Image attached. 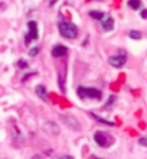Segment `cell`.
<instances>
[{
  "label": "cell",
  "mask_w": 147,
  "mask_h": 159,
  "mask_svg": "<svg viewBox=\"0 0 147 159\" xmlns=\"http://www.w3.org/2000/svg\"><path fill=\"white\" fill-rule=\"evenodd\" d=\"M39 38V30H38V23L35 20H30L28 23V34L25 36V42L26 43H30L32 41Z\"/></svg>",
  "instance_id": "obj_4"
},
{
  "label": "cell",
  "mask_w": 147,
  "mask_h": 159,
  "mask_svg": "<svg viewBox=\"0 0 147 159\" xmlns=\"http://www.w3.org/2000/svg\"><path fill=\"white\" fill-rule=\"evenodd\" d=\"M130 38L131 39H141V34L140 32H137V30H130Z\"/></svg>",
  "instance_id": "obj_16"
},
{
  "label": "cell",
  "mask_w": 147,
  "mask_h": 159,
  "mask_svg": "<svg viewBox=\"0 0 147 159\" xmlns=\"http://www.w3.org/2000/svg\"><path fill=\"white\" fill-rule=\"evenodd\" d=\"M17 67L19 68H28V62L23 61V59H19V61H17Z\"/></svg>",
  "instance_id": "obj_18"
},
{
  "label": "cell",
  "mask_w": 147,
  "mask_h": 159,
  "mask_svg": "<svg viewBox=\"0 0 147 159\" xmlns=\"http://www.w3.org/2000/svg\"><path fill=\"white\" fill-rule=\"evenodd\" d=\"M114 103H115V97H114V96H110L108 101H107V103H105V106H104V110H111V107H113Z\"/></svg>",
  "instance_id": "obj_15"
},
{
  "label": "cell",
  "mask_w": 147,
  "mask_h": 159,
  "mask_svg": "<svg viewBox=\"0 0 147 159\" xmlns=\"http://www.w3.org/2000/svg\"><path fill=\"white\" fill-rule=\"evenodd\" d=\"M78 96L81 98H91V100H101L102 93L98 88L91 87H78Z\"/></svg>",
  "instance_id": "obj_2"
},
{
  "label": "cell",
  "mask_w": 147,
  "mask_h": 159,
  "mask_svg": "<svg viewBox=\"0 0 147 159\" xmlns=\"http://www.w3.org/2000/svg\"><path fill=\"white\" fill-rule=\"evenodd\" d=\"M94 140H95V143L101 148H108L110 145L113 143V138H111L110 134L104 133V132H95Z\"/></svg>",
  "instance_id": "obj_5"
},
{
  "label": "cell",
  "mask_w": 147,
  "mask_h": 159,
  "mask_svg": "<svg viewBox=\"0 0 147 159\" xmlns=\"http://www.w3.org/2000/svg\"><path fill=\"white\" fill-rule=\"evenodd\" d=\"M89 116L94 119L95 121H98V123H101V125H105V126H115V123L114 121H110V120H105V119H102V117H100L98 114H95V113H89Z\"/></svg>",
  "instance_id": "obj_10"
},
{
  "label": "cell",
  "mask_w": 147,
  "mask_h": 159,
  "mask_svg": "<svg viewBox=\"0 0 147 159\" xmlns=\"http://www.w3.org/2000/svg\"><path fill=\"white\" fill-rule=\"evenodd\" d=\"M59 159H74L72 156H69V155H63V156H61Z\"/></svg>",
  "instance_id": "obj_22"
},
{
  "label": "cell",
  "mask_w": 147,
  "mask_h": 159,
  "mask_svg": "<svg viewBox=\"0 0 147 159\" xmlns=\"http://www.w3.org/2000/svg\"><path fill=\"white\" fill-rule=\"evenodd\" d=\"M52 57H55V58H61V57H65V55L68 54V48L65 45H55L54 48H52Z\"/></svg>",
  "instance_id": "obj_8"
},
{
  "label": "cell",
  "mask_w": 147,
  "mask_h": 159,
  "mask_svg": "<svg viewBox=\"0 0 147 159\" xmlns=\"http://www.w3.org/2000/svg\"><path fill=\"white\" fill-rule=\"evenodd\" d=\"M45 130H46V132H49V133H52V134H56L59 132L58 129H56V125H55V123H46V125H45Z\"/></svg>",
  "instance_id": "obj_11"
},
{
  "label": "cell",
  "mask_w": 147,
  "mask_h": 159,
  "mask_svg": "<svg viewBox=\"0 0 147 159\" xmlns=\"http://www.w3.org/2000/svg\"><path fill=\"white\" fill-rule=\"evenodd\" d=\"M127 3H128V6H130L133 10H139V9L141 7V0H128Z\"/></svg>",
  "instance_id": "obj_13"
},
{
  "label": "cell",
  "mask_w": 147,
  "mask_h": 159,
  "mask_svg": "<svg viewBox=\"0 0 147 159\" xmlns=\"http://www.w3.org/2000/svg\"><path fill=\"white\" fill-rule=\"evenodd\" d=\"M23 142H25V139H23V136H22V134H19V133L13 134V143H15L16 146H20Z\"/></svg>",
  "instance_id": "obj_14"
},
{
  "label": "cell",
  "mask_w": 147,
  "mask_h": 159,
  "mask_svg": "<svg viewBox=\"0 0 147 159\" xmlns=\"http://www.w3.org/2000/svg\"><path fill=\"white\" fill-rule=\"evenodd\" d=\"M139 145H141V146H146V148H147V138H140V139H139Z\"/></svg>",
  "instance_id": "obj_20"
},
{
  "label": "cell",
  "mask_w": 147,
  "mask_h": 159,
  "mask_svg": "<svg viewBox=\"0 0 147 159\" xmlns=\"http://www.w3.org/2000/svg\"><path fill=\"white\" fill-rule=\"evenodd\" d=\"M61 120L65 123V126H68V127H69V129H72V130H80L81 129L80 121L76 120V117H74V116L62 114V116H61Z\"/></svg>",
  "instance_id": "obj_6"
},
{
  "label": "cell",
  "mask_w": 147,
  "mask_h": 159,
  "mask_svg": "<svg viewBox=\"0 0 147 159\" xmlns=\"http://www.w3.org/2000/svg\"><path fill=\"white\" fill-rule=\"evenodd\" d=\"M38 54H39V46H33V48L29 51V55H30V57H36Z\"/></svg>",
  "instance_id": "obj_17"
},
{
  "label": "cell",
  "mask_w": 147,
  "mask_h": 159,
  "mask_svg": "<svg viewBox=\"0 0 147 159\" xmlns=\"http://www.w3.org/2000/svg\"><path fill=\"white\" fill-rule=\"evenodd\" d=\"M89 16L93 17V19L101 20V19L105 16V13H104V12H100V10H91V12H89Z\"/></svg>",
  "instance_id": "obj_12"
},
{
  "label": "cell",
  "mask_w": 147,
  "mask_h": 159,
  "mask_svg": "<svg viewBox=\"0 0 147 159\" xmlns=\"http://www.w3.org/2000/svg\"><path fill=\"white\" fill-rule=\"evenodd\" d=\"M94 159H101V158H97V156H95V158H94Z\"/></svg>",
  "instance_id": "obj_24"
},
{
  "label": "cell",
  "mask_w": 147,
  "mask_h": 159,
  "mask_svg": "<svg viewBox=\"0 0 147 159\" xmlns=\"http://www.w3.org/2000/svg\"><path fill=\"white\" fill-rule=\"evenodd\" d=\"M35 94L41 98V100H43V101H48L49 100V97H48V91H46V88H45V85H36L35 87Z\"/></svg>",
  "instance_id": "obj_9"
},
{
  "label": "cell",
  "mask_w": 147,
  "mask_h": 159,
  "mask_svg": "<svg viewBox=\"0 0 147 159\" xmlns=\"http://www.w3.org/2000/svg\"><path fill=\"white\" fill-rule=\"evenodd\" d=\"M141 17L143 19H147V10L144 9V10H141Z\"/></svg>",
  "instance_id": "obj_21"
},
{
  "label": "cell",
  "mask_w": 147,
  "mask_h": 159,
  "mask_svg": "<svg viewBox=\"0 0 147 159\" xmlns=\"http://www.w3.org/2000/svg\"><path fill=\"white\" fill-rule=\"evenodd\" d=\"M56 2H58V0H49V6H54Z\"/></svg>",
  "instance_id": "obj_23"
},
{
  "label": "cell",
  "mask_w": 147,
  "mask_h": 159,
  "mask_svg": "<svg viewBox=\"0 0 147 159\" xmlns=\"http://www.w3.org/2000/svg\"><path fill=\"white\" fill-rule=\"evenodd\" d=\"M108 62L111 67L114 68H123L126 65L127 62V55L124 51H120L117 55H113V57H110L108 58Z\"/></svg>",
  "instance_id": "obj_3"
},
{
  "label": "cell",
  "mask_w": 147,
  "mask_h": 159,
  "mask_svg": "<svg viewBox=\"0 0 147 159\" xmlns=\"http://www.w3.org/2000/svg\"><path fill=\"white\" fill-rule=\"evenodd\" d=\"M59 32L62 35L63 38L67 39H75L78 36V28H76L72 22H59Z\"/></svg>",
  "instance_id": "obj_1"
},
{
  "label": "cell",
  "mask_w": 147,
  "mask_h": 159,
  "mask_svg": "<svg viewBox=\"0 0 147 159\" xmlns=\"http://www.w3.org/2000/svg\"><path fill=\"white\" fill-rule=\"evenodd\" d=\"M101 28L105 30V32H110V30L114 29V19L110 15L105 13V16L101 19Z\"/></svg>",
  "instance_id": "obj_7"
},
{
  "label": "cell",
  "mask_w": 147,
  "mask_h": 159,
  "mask_svg": "<svg viewBox=\"0 0 147 159\" xmlns=\"http://www.w3.org/2000/svg\"><path fill=\"white\" fill-rule=\"evenodd\" d=\"M33 75H36V72H30V74H26V75L22 78V83H26V81L30 78V77H33Z\"/></svg>",
  "instance_id": "obj_19"
}]
</instances>
